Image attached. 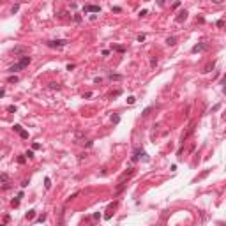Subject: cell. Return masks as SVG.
<instances>
[{"instance_id":"obj_23","label":"cell","mask_w":226,"mask_h":226,"mask_svg":"<svg viewBox=\"0 0 226 226\" xmlns=\"http://www.w3.org/2000/svg\"><path fill=\"white\" fill-rule=\"evenodd\" d=\"M138 41L143 42V41H145V36H143V34H141V36H138Z\"/></svg>"},{"instance_id":"obj_6","label":"cell","mask_w":226,"mask_h":226,"mask_svg":"<svg viewBox=\"0 0 226 226\" xmlns=\"http://www.w3.org/2000/svg\"><path fill=\"white\" fill-rule=\"evenodd\" d=\"M83 11L85 12H99L101 9H99V6H85Z\"/></svg>"},{"instance_id":"obj_4","label":"cell","mask_w":226,"mask_h":226,"mask_svg":"<svg viewBox=\"0 0 226 226\" xmlns=\"http://www.w3.org/2000/svg\"><path fill=\"white\" fill-rule=\"evenodd\" d=\"M185 19H187V11H180L179 14H177V16H175V21H177V23H182V21H185Z\"/></svg>"},{"instance_id":"obj_11","label":"cell","mask_w":226,"mask_h":226,"mask_svg":"<svg viewBox=\"0 0 226 226\" xmlns=\"http://www.w3.org/2000/svg\"><path fill=\"white\" fill-rule=\"evenodd\" d=\"M83 136H85L83 132H81V131H78L76 134H74V138H76V143H80V140H81V138H83Z\"/></svg>"},{"instance_id":"obj_25","label":"cell","mask_w":226,"mask_h":226,"mask_svg":"<svg viewBox=\"0 0 226 226\" xmlns=\"http://www.w3.org/2000/svg\"><path fill=\"white\" fill-rule=\"evenodd\" d=\"M212 2H214V4H221V2H223V0H212Z\"/></svg>"},{"instance_id":"obj_12","label":"cell","mask_w":226,"mask_h":226,"mask_svg":"<svg viewBox=\"0 0 226 226\" xmlns=\"http://www.w3.org/2000/svg\"><path fill=\"white\" fill-rule=\"evenodd\" d=\"M205 48V44H196V46L193 48V53H196V51H200V50H203Z\"/></svg>"},{"instance_id":"obj_3","label":"cell","mask_w":226,"mask_h":226,"mask_svg":"<svg viewBox=\"0 0 226 226\" xmlns=\"http://www.w3.org/2000/svg\"><path fill=\"white\" fill-rule=\"evenodd\" d=\"M46 44L50 48H64L67 44V41H66V39H58V41H48Z\"/></svg>"},{"instance_id":"obj_19","label":"cell","mask_w":226,"mask_h":226,"mask_svg":"<svg viewBox=\"0 0 226 226\" xmlns=\"http://www.w3.org/2000/svg\"><path fill=\"white\" fill-rule=\"evenodd\" d=\"M50 87H51V89H57V90L60 89V87H58V83H50Z\"/></svg>"},{"instance_id":"obj_1","label":"cell","mask_w":226,"mask_h":226,"mask_svg":"<svg viewBox=\"0 0 226 226\" xmlns=\"http://www.w3.org/2000/svg\"><path fill=\"white\" fill-rule=\"evenodd\" d=\"M28 64H30V57H28V55H25V57H21V60H19L18 64H14V66L9 67V71L14 72V71H19V69H25Z\"/></svg>"},{"instance_id":"obj_5","label":"cell","mask_w":226,"mask_h":226,"mask_svg":"<svg viewBox=\"0 0 226 226\" xmlns=\"http://www.w3.org/2000/svg\"><path fill=\"white\" fill-rule=\"evenodd\" d=\"M14 131L18 132V134H19L21 138H28V132H27V131H23V129H21V125H18V124H16V125H14Z\"/></svg>"},{"instance_id":"obj_16","label":"cell","mask_w":226,"mask_h":226,"mask_svg":"<svg viewBox=\"0 0 226 226\" xmlns=\"http://www.w3.org/2000/svg\"><path fill=\"white\" fill-rule=\"evenodd\" d=\"M110 78H111V80H122L120 74H110Z\"/></svg>"},{"instance_id":"obj_7","label":"cell","mask_w":226,"mask_h":226,"mask_svg":"<svg viewBox=\"0 0 226 226\" xmlns=\"http://www.w3.org/2000/svg\"><path fill=\"white\" fill-rule=\"evenodd\" d=\"M166 44H168V46H175V44H177V37H175V36L168 37V39H166Z\"/></svg>"},{"instance_id":"obj_9","label":"cell","mask_w":226,"mask_h":226,"mask_svg":"<svg viewBox=\"0 0 226 226\" xmlns=\"http://www.w3.org/2000/svg\"><path fill=\"white\" fill-rule=\"evenodd\" d=\"M25 217H27V219H28V221H32V219H34V217H36V210H28V212H27V215H25Z\"/></svg>"},{"instance_id":"obj_24","label":"cell","mask_w":226,"mask_h":226,"mask_svg":"<svg viewBox=\"0 0 226 226\" xmlns=\"http://www.w3.org/2000/svg\"><path fill=\"white\" fill-rule=\"evenodd\" d=\"M44 184H46V189H50V185H51V184H50V179L44 180Z\"/></svg>"},{"instance_id":"obj_20","label":"cell","mask_w":226,"mask_h":226,"mask_svg":"<svg viewBox=\"0 0 226 226\" xmlns=\"http://www.w3.org/2000/svg\"><path fill=\"white\" fill-rule=\"evenodd\" d=\"M32 149L37 150V149H41V145H39V143H34V145H32Z\"/></svg>"},{"instance_id":"obj_22","label":"cell","mask_w":226,"mask_h":226,"mask_svg":"<svg viewBox=\"0 0 226 226\" xmlns=\"http://www.w3.org/2000/svg\"><path fill=\"white\" fill-rule=\"evenodd\" d=\"M44 219H46V214H42V215H41V217H39V219H37V221H39V223H42V221H44Z\"/></svg>"},{"instance_id":"obj_2","label":"cell","mask_w":226,"mask_h":226,"mask_svg":"<svg viewBox=\"0 0 226 226\" xmlns=\"http://www.w3.org/2000/svg\"><path fill=\"white\" fill-rule=\"evenodd\" d=\"M12 55H16V57H25V55H28V48L16 46L14 50H12Z\"/></svg>"},{"instance_id":"obj_13","label":"cell","mask_w":226,"mask_h":226,"mask_svg":"<svg viewBox=\"0 0 226 226\" xmlns=\"http://www.w3.org/2000/svg\"><path fill=\"white\" fill-rule=\"evenodd\" d=\"M155 66H157V58H155V57H152V58H150V67L154 69Z\"/></svg>"},{"instance_id":"obj_10","label":"cell","mask_w":226,"mask_h":226,"mask_svg":"<svg viewBox=\"0 0 226 226\" xmlns=\"http://www.w3.org/2000/svg\"><path fill=\"white\" fill-rule=\"evenodd\" d=\"M0 182H2V184L9 182V175H7V173H2V175H0Z\"/></svg>"},{"instance_id":"obj_18","label":"cell","mask_w":226,"mask_h":226,"mask_svg":"<svg viewBox=\"0 0 226 226\" xmlns=\"http://www.w3.org/2000/svg\"><path fill=\"white\" fill-rule=\"evenodd\" d=\"M25 155H27L28 159H32V157H34V152H32V150H28V152H27V154H25Z\"/></svg>"},{"instance_id":"obj_8","label":"cell","mask_w":226,"mask_h":226,"mask_svg":"<svg viewBox=\"0 0 226 226\" xmlns=\"http://www.w3.org/2000/svg\"><path fill=\"white\" fill-rule=\"evenodd\" d=\"M194 131V125H189V129H187V132H184V134H182V141H184V140H187V136H189L191 132Z\"/></svg>"},{"instance_id":"obj_21","label":"cell","mask_w":226,"mask_h":226,"mask_svg":"<svg viewBox=\"0 0 226 226\" xmlns=\"http://www.w3.org/2000/svg\"><path fill=\"white\" fill-rule=\"evenodd\" d=\"M12 81H18V78H16V76H11V78H9V83H12Z\"/></svg>"},{"instance_id":"obj_14","label":"cell","mask_w":226,"mask_h":226,"mask_svg":"<svg viewBox=\"0 0 226 226\" xmlns=\"http://www.w3.org/2000/svg\"><path fill=\"white\" fill-rule=\"evenodd\" d=\"M119 120H120L119 115H113V117H111V122H113V124H119Z\"/></svg>"},{"instance_id":"obj_17","label":"cell","mask_w":226,"mask_h":226,"mask_svg":"<svg viewBox=\"0 0 226 226\" xmlns=\"http://www.w3.org/2000/svg\"><path fill=\"white\" fill-rule=\"evenodd\" d=\"M74 21L80 23V21H81V16H80V14H74Z\"/></svg>"},{"instance_id":"obj_15","label":"cell","mask_w":226,"mask_h":226,"mask_svg":"<svg viewBox=\"0 0 226 226\" xmlns=\"http://www.w3.org/2000/svg\"><path fill=\"white\" fill-rule=\"evenodd\" d=\"M19 198H21V194H19L16 200H12V207H18V205H19Z\"/></svg>"}]
</instances>
